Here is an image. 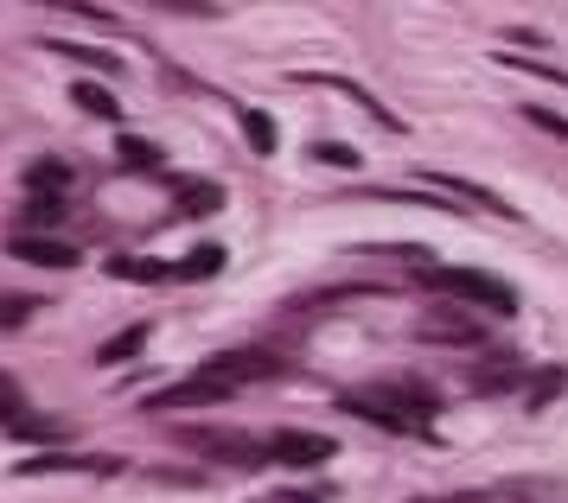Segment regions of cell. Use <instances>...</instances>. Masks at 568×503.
<instances>
[{
	"instance_id": "1",
	"label": "cell",
	"mask_w": 568,
	"mask_h": 503,
	"mask_svg": "<svg viewBox=\"0 0 568 503\" xmlns=\"http://www.w3.org/2000/svg\"><path fill=\"white\" fill-rule=\"evenodd\" d=\"M422 280L435 287V294H454L460 306H479V312H491V319H517V287L511 280L486 275V268H422Z\"/></svg>"
},
{
	"instance_id": "2",
	"label": "cell",
	"mask_w": 568,
	"mask_h": 503,
	"mask_svg": "<svg viewBox=\"0 0 568 503\" xmlns=\"http://www.w3.org/2000/svg\"><path fill=\"white\" fill-rule=\"evenodd\" d=\"M338 408H345V414H358V421H371V428H384V433H409V440H428V421H415L409 402H403L389 382H371V389H345V396H338Z\"/></svg>"
},
{
	"instance_id": "3",
	"label": "cell",
	"mask_w": 568,
	"mask_h": 503,
	"mask_svg": "<svg viewBox=\"0 0 568 503\" xmlns=\"http://www.w3.org/2000/svg\"><path fill=\"white\" fill-rule=\"evenodd\" d=\"M415 338H422V345H466V351H486V326H479L460 300L428 306V312L415 319Z\"/></svg>"
},
{
	"instance_id": "4",
	"label": "cell",
	"mask_w": 568,
	"mask_h": 503,
	"mask_svg": "<svg viewBox=\"0 0 568 503\" xmlns=\"http://www.w3.org/2000/svg\"><path fill=\"white\" fill-rule=\"evenodd\" d=\"M180 440H185V446H199V453H217L224 465H268V440H256V433H236V428H185Z\"/></svg>"
},
{
	"instance_id": "5",
	"label": "cell",
	"mask_w": 568,
	"mask_h": 503,
	"mask_svg": "<svg viewBox=\"0 0 568 503\" xmlns=\"http://www.w3.org/2000/svg\"><path fill=\"white\" fill-rule=\"evenodd\" d=\"M338 446L326 440V433H301V428H282L268 433V459H282V465H294V472H313V465H326Z\"/></svg>"
},
{
	"instance_id": "6",
	"label": "cell",
	"mask_w": 568,
	"mask_h": 503,
	"mask_svg": "<svg viewBox=\"0 0 568 503\" xmlns=\"http://www.w3.org/2000/svg\"><path fill=\"white\" fill-rule=\"evenodd\" d=\"M211 377H224L231 389H243V382H256V377H282V357L275 351H250V345H236V351H217L205 363Z\"/></svg>"
},
{
	"instance_id": "7",
	"label": "cell",
	"mask_w": 568,
	"mask_h": 503,
	"mask_svg": "<svg viewBox=\"0 0 568 503\" xmlns=\"http://www.w3.org/2000/svg\"><path fill=\"white\" fill-rule=\"evenodd\" d=\"M236 389L224 377H211V370H199V377H185V382H173V389H160L148 408H205V402H231Z\"/></svg>"
},
{
	"instance_id": "8",
	"label": "cell",
	"mask_w": 568,
	"mask_h": 503,
	"mask_svg": "<svg viewBox=\"0 0 568 503\" xmlns=\"http://www.w3.org/2000/svg\"><path fill=\"white\" fill-rule=\"evenodd\" d=\"M7 255H20V261H32V268H78L83 261L71 243H58V236H32V229H20V236L7 243Z\"/></svg>"
},
{
	"instance_id": "9",
	"label": "cell",
	"mask_w": 568,
	"mask_h": 503,
	"mask_svg": "<svg viewBox=\"0 0 568 503\" xmlns=\"http://www.w3.org/2000/svg\"><path fill=\"white\" fill-rule=\"evenodd\" d=\"M294 83H313V90H338V96H352V102H358V109H371V115H377V127H389V134L403 127V122H396V115H389V109H384V102L371 96L364 83H352V76H333V71H301V76H294Z\"/></svg>"
},
{
	"instance_id": "10",
	"label": "cell",
	"mask_w": 568,
	"mask_h": 503,
	"mask_svg": "<svg viewBox=\"0 0 568 503\" xmlns=\"http://www.w3.org/2000/svg\"><path fill=\"white\" fill-rule=\"evenodd\" d=\"M428 185H440V192H454L460 204H479V211H491V217H511L517 224V211H511V198H498V192H486V185H473V178H460V173H422Z\"/></svg>"
},
{
	"instance_id": "11",
	"label": "cell",
	"mask_w": 568,
	"mask_h": 503,
	"mask_svg": "<svg viewBox=\"0 0 568 503\" xmlns=\"http://www.w3.org/2000/svg\"><path fill=\"white\" fill-rule=\"evenodd\" d=\"M45 472H115V459H78V453H39V459H20V479H45Z\"/></svg>"
},
{
	"instance_id": "12",
	"label": "cell",
	"mask_w": 568,
	"mask_h": 503,
	"mask_svg": "<svg viewBox=\"0 0 568 503\" xmlns=\"http://www.w3.org/2000/svg\"><path fill=\"white\" fill-rule=\"evenodd\" d=\"M173 198H180V217H211V211H224V185H199V178H180L173 185Z\"/></svg>"
},
{
	"instance_id": "13",
	"label": "cell",
	"mask_w": 568,
	"mask_h": 503,
	"mask_svg": "<svg viewBox=\"0 0 568 503\" xmlns=\"http://www.w3.org/2000/svg\"><path fill=\"white\" fill-rule=\"evenodd\" d=\"M498 497L505 503H568V484H556V479H505Z\"/></svg>"
},
{
	"instance_id": "14",
	"label": "cell",
	"mask_w": 568,
	"mask_h": 503,
	"mask_svg": "<svg viewBox=\"0 0 568 503\" xmlns=\"http://www.w3.org/2000/svg\"><path fill=\"white\" fill-rule=\"evenodd\" d=\"M154 338V326H129L115 331V338H103V351H97V363H129V357H141V345Z\"/></svg>"
},
{
	"instance_id": "15",
	"label": "cell",
	"mask_w": 568,
	"mask_h": 503,
	"mask_svg": "<svg viewBox=\"0 0 568 503\" xmlns=\"http://www.w3.org/2000/svg\"><path fill=\"white\" fill-rule=\"evenodd\" d=\"M7 433H20V440H39V446H58V440H71L64 421H45V414H20V421H7Z\"/></svg>"
},
{
	"instance_id": "16",
	"label": "cell",
	"mask_w": 568,
	"mask_h": 503,
	"mask_svg": "<svg viewBox=\"0 0 568 503\" xmlns=\"http://www.w3.org/2000/svg\"><path fill=\"white\" fill-rule=\"evenodd\" d=\"M52 51H64V58H78V64H90V71H103V76H115V71H122V58H115V51H103V45H78V39H52Z\"/></svg>"
},
{
	"instance_id": "17",
	"label": "cell",
	"mask_w": 568,
	"mask_h": 503,
	"mask_svg": "<svg viewBox=\"0 0 568 503\" xmlns=\"http://www.w3.org/2000/svg\"><path fill=\"white\" fill-rule=\"evenodd\" d=\"M491 64H505V71H524V76H537V83H556V90H568V71H562V64H537V58H511V51H491Z\"/></svg>"
},
{
	"instance_id": "18",
	"label": "cell",
	"mask_w": 568,
	"mask_h": 503,
	"mask_svg": "<svg viewBox=\"0 0 568 503\" xmlns=\"http://www.w3.org/2000/svg\"><path fill=\"white\" fill-rule=\"evenodd\" d=\"M27 185H32V192H45V198H58V192L71 185V166H64V160H32Z\"/></svg>"
},
{
	"instance_id": "19",
	"label": "cell",
	"mask_w": 568,
	"mask_h": 503,
	"mask_svg": "<svg viewBox=\"0 0 568 503\" xmlns=\"http://www.w3.org/2000/svg\"><path fill=\"white\" fill-rule=\"evenodd\" d=\"M562 389H568V370H562V363H556V370H537V377H530V389H524V408H549Z\"/></svg>"
},
{
	"instance_id": "20",
	"label": "cell",
	"mask_w": 568,
	"mask_h": 503,
	"mask_svg": "<svg viewBox=\"0 0 568 503\" xmlns=\"http://www.w3.org/2000/svg\"><path fill=\"white\" fill-rule=\"evenodd\" d=\"M217 268H224V249H217V243H205V249H192L180 268H173V280H211Z\"/></svg>"
},
{
	"instance_id": "21",
	"label": "cell",
	"mask_w": 568,
	"mask_h": 503,
	"mask_svg": "<svg viewBox=\"0 0 568 503\" xmlns=\"http://www.w3.org/2000/svg\"><path fill=\"white\" fill-rule=\"evenodd\" d=\"M71 96H78V109H83V115H103V122H122V102L109 96L103 83H78Z\"/></svg>"
},
{
	"instance_id": "22",
	"label": "cell",
	"mask_w": 568,
	"mask_h": 503,
	"mask_svg": "<svg viewBox=\"0 0 568 503\" xmlns=\"http://www.w3.org/2000/svg\"><path fill=\"white\" fill-rule=\"evenodd\" d=\"M122 166H134V173H154L160 147H154V141H141V134H122Z\"/></svg>"
},
{
	"instance_id": "23",
	"label": "cell",
	"mask_w": 568,
	"mask_h": 503,
	"mask_svg": "<svg viewBox=\"0 0 568 503\" xmlns=\"http://www.w3.org/2000/svg\"><path fill=\"white\" fill-rule=\"evenodd\" d=\"M243 134H250V147H256V153H275V115L243 109Z\"/></svg>"
},
{
	"instance_id": "24",
	"label": "cell",
	"mask_w": 568,
	"mask_h": 503,
	"mask_svg": "<svg viewBox=\"0 0 568 503\" xmlns=\"http://www.w3.org/2000/svg\"><path fill=\"white\" fill-rule=\"evenodd\" d=\"M32 312H39V300H32V294H0V331L27 326Z\"/></svg>"
},
{
	"instance_id": "25",
	"label": "cell",
	"mask_w": 568,
	"mask_h": 503,
	"mask_svg": "<svg viewBox=\"0 0 568 503\" xmlns=\"http://www.w3.org/2000/svg\"><path fill=\"white\" fill-rule=\"evenodd\" d=\"M20 414H27V389H20V377L0 370V421H20Z\"/></svg>"
},
{
	"instance_id": "26",
	"label": "cell",
	"mask_w": 568,
	"mask_h": 503,
	"mask_svg": "<svg viewBox=\"0 0 568 503\" xmlns=\"http://www.w3.org/2000/svg\"><path fill=\"white\" fill-rule=\"evenodd\" d=\"M524 122H537L542 134H556V141H568V115H556V109H537V102H530V109H524Z\"/></svg>"
},
{
	"instance_id": "27",
	"label": "cell",
	"mask_w": 568,
	"mask_h": 503,
	"mask_svg": "<svg viewBox=\"0 0 568 503\" xmlns=\"http://www.w3.org/2000/svg\"><path fill=\"white\" fill-rule=\"evenodd\" d=\"M313 160H326V166H364V153L358 147H338V141H320Z\"/></svg>"
},
{
	"instance_id": "28",
	"label": "cell",
	"mask_w": 568,
	"mask_h": 503,
	"mask_svg": "<svg viewBox=\"0 0 568 503\" xmlns=\"http://www.w3.org/2000/svg\"><path fill=\"white\" fill-rule=\"evenodd\" d=\"M39 7H58V13H78V20H103V25H115L103 13V7H97V0H39Z\"/></svg>"
},
{
	"instance_id": "29",
	"label": "cell",
	"mask_w": 568,
	"mask_h": 503,
	"mask_svg": "<svg viewBox=\"0 0 568 503\" xmlns=\"http://www.w3.org/2000/svg\"><path fill=\"white\" fill-rule=\"evenodd\" d=\"M58 217H64V198H45V192H39V198L27 204V224H58Z\"/></svg>"
},
{
	"instance_id": "30",
	"label": "cell",
	"mask_w": 568,
	"mask_h": 503,
	"mask_svg": "<svg viewBox=\"0 0 568 503\" xmlns=\"http://www.w3.org/2000/svg\"><path fill=\"white\" fill-rule=\"evenodd\" d=\"M115 275L122 280H166L173 268H160V261H115Z\"/></svg>"
},
{
	"instance_id": "31",
	"label": "cell",
	"mask_w": 568,
	"mask_h": 503,
	"mask_svg": "<svg viewBox=\"0 0 568 503\" xmlns=\"http://www.w3.org/2000/svg\"><path fill=\"white\" fill-rule=\"evenodd\" d=\"M141 7H166V13H217L211 0H141Z\"/></svg>"
},
{
	"instance_id": "32",
	"label": "cell",
	"mask_w": 568,
	"mask_h": 503,
	"mask_svg": "<svg viewBox=\"0 0 568 503\" xmlns=\"http://www.w3.org/2000/svg\"><path fill=\"white\" fill-rule=\"evenodd\" d=\"M262 503H320V497H294V491H287V497H262Z\"/></svg>"
},
{
	"instance_id": "33",
	"label": "cell",
	"mask_w": 568,
	"mask_h": 503,
	"mask_svg": "<svg viewBox=\"0 0 568 503\" xmlns=\"http://www.w3.org/2000/svg\"><path fill=\"white\" fill-rule=\"evenodd\" d=\"M409 503H447V497H409Z\"/></svg>"
}]
</instances>
